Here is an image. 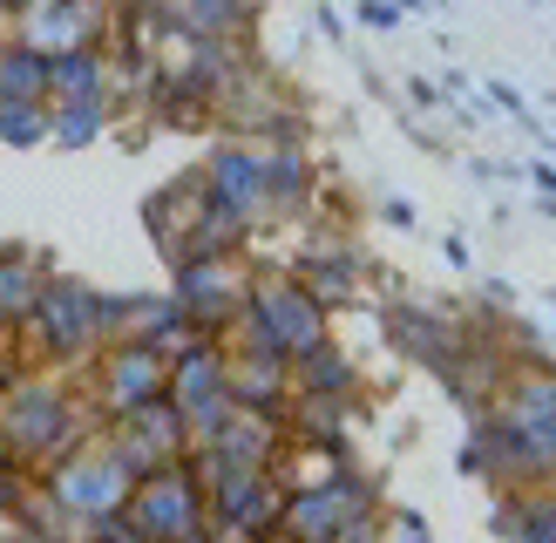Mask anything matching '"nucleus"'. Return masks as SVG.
<instances>
[{"instance_id":"nucleus-1","label":"nucleus","mask_w":556,"mask_h":543,"mask_svg":"<svg viewBox=\"0 0 556 543\" xmlns=\"http://www.w3.org/2000/svg\"><path fill=\"white\" fill-rule=\"evenodd\" d=\"M150 306V292H102L75 272H54L48 292L35 299V313L14 326V361L21 367H81L96 346L123 340L136 313Z\"/></svg>"},{"instance_id":"nucleus-2","label":"nucleus","mask_w":556,"mask_h":543,"mask_svg":"<svg viewBox=\"0 0 556 543\" xmlns=\"http://www.w3.org/2000/svg\"><path fill=\"white\" fill-rule=\"evenodd\" d=\"M96 428L102 421L68 367H14L0 380V449L21 455L35 476L48 462H62L68 449H81Z\"/></svg>"},{"instance_id":"nucleus-3","label":"nucleus","mask_w":556,"mask_h":543,"mask_svg":"<svg viewBox=\"0 0 556 543\" xmlns=\"http://www.w3.org/2000/svg\"><path fill=\"white\" fill-rule=\"evenodd\" d=\"M332 340V313L305 292L292 272H252L244 313L231 319L225 346H252V353H278V361H305L313 346Z\"/></svg>"},{"instance_id":"nucleus-4","label":"nucleus","mask_w":556,"mask_h":543,"mask_svg":"<svg viewBox=\"0 0 556 543\" xmlns=\"http://www.w3.org/2000/svg\"><path fill=\"white\" fill-rule=\"evenodd\" d=\"M48 496H54V509L62 516H75L81 530L96 523V516H109V509H123L129 503V489H136V469L102 442V428L89 434L81 449H68L62 462H48V469L35 476Z\"/></svg>"},{"instance_id":"nucleus-5","label":"nucleus","mask_w":556,"mask_h":543,"mask_svg":"<svg viewBox=\"0 0 556 543\" xmlns=\"http://www.w3.org/2000/svg\"><path fill=\"white\" fill-rule=\"evenodd\" d=\"M75 380H81V394H89L96 421H123L129 407L170 394V353H156V346H143V340L123 333V340L96 346L89 361L75 367Z\"/></svg>"},{"instance_id":"nucleus-6","label":"nucleus","mask_w":556,"mask_h":543,"mask_svg":"<svg viewBox=\"0 0 556 543\" xmlns=\"http://www.w3.org/2000/svg\"><path fill=\"white\" fill-rule=\"evenodd\" d=\"M489 407L516 428L536 482H556V361H509Z\"/></svg>"},{"instance_id":"nucleus-7","label":"nucleus","mask_w":556,"mask_h":543,"mask_svg":"<svg viewBox=\"0 0 556 543\" xmlns=\"http://www.w3.org/2000/svg\"><path fill=\"white\" fill-rule=\"evenodd\" d=\"M129 523L143 530L150 543H190V536H204V530H217L211 523V503H204V482H198V462H163V469H150V476H136V489H129Z\"/></svg>"},{"instance_id":"nucleus-8","label":"nucleus","mask_w":556,"mask_h":543,"mask_svg":"<svg viewBox=\"0 0 556 543\" xmlns=\"http://www.w3.org/2000/svg\"><path fill=\"white\" fill-rule=\"evenodd\" d=\"M170 401H177V415L190 428V442H204V434L231 415V346L217 340V333H198L190 346L170 353Z\"/></svg>"},{"instance_id":"nucleus-9","label":"nucleus","mask_w":556,"mask_h":543,"mask_svg":"<svg viewBox=\"0 0 556 543\" xmlns=\"http://www.w3.org/2000/svg\"><path fill=\"white\" fill-rule=\"evenodd\" d=\"M204 190L217 204H225L244 231H271L278 217H271V190H265V143H244V136H217V143L204 150Z\"/></svg>"},{"instance_id":"nucleus-10","label":"nucleus","mask_w":556,"mask_h":543,"mask_svg":"<svg viewBox=\"0 0 556 543\" xmlns=\"http://www.w3.org/2000/svg\"><path fill=\"white\" fill-rule=\"evenodd\" d=\"M380 319H387V346H394L401 361L428 367L434 380H448V374L468 361V353H476V340H468V326H462L455 313L428 306V299H394V306H387Z\"/></svg>"},{"instance_id":"nucleus-11","label":"nucleus","mask_w":556,"mask_h":543,"mask_svg":"<svg viewBox=\"0 0 556 543\" xmlns=\"http://www.w3.org/2000/svg\"><path fill=\"white\" fill-rule=\"evenodd\" d=\"M244 292H252V272L244 258H177L170 265V299L190 313L198 333H231V319L244 313Z\"/></svg>"},{"instance_id":"nucleus-12","label":"nucleus","mask_w":556,"mask_h":543,"mask_svg":"<svg viewBox=\"0 0 556 543\" xmlns=\"http://www.w3.org/2000/svg\"><path fill=\"white\" fill-rule=\"evenodd\" d=\"M102 442L116 449L136 476H150V469H163V462H184L190 449V428H184V415H177V401L170 394H156V401H143V407H129L123 421H102Z\"/></svg>"},{"instance_id":"nucleus-13","label":"nucleus","mask_w":556,"mask_h":543,"mask_svg":"<svg viewBox=\"0 0 556 543\" xmlns=\"http://www.w3.org/2000/svg\"><path fill=\"white\" fill-rule=\"evenodd\" d=\"M116 8L123 0H35L14 27H21V41H35L41 54H54V48H109L116 41Z\"/></svg>"},{"instance_id":"nucleus-14","label":"nucleus","mask_w":556,"mask_h":543,"mask_svg":"<svg viewBox=\"0 0 556 543\" xmlns=\"http://www.w3.org/2000/svg\"><path fill=\"white\" fill-rule=\"evenodd\" d=\"M198 449L217 455V462H238V469H278L286 449H292V421L286 415H265V407H231V415L217 421Z\"/></svg>"},{"instance_id":"nucleus-15","label":"nucleus","mask_w":556,"mask_h":543,"mask_svg":"<svg viewBox=\"0 0 556 543\" xmlns=\"http://www.w3.org/2000/svg\"><path fill=\"white\" fill-rule=\"evenodd\" d=\"M367 272L374 265L359 258L346 238H313V252L292 265V279L313 292L326 313H340V306H353V299H367Z\"/></svg>"},{"instance_id":"nucleus-16","label":"nucleus","mask_w":556,"mask_h":543,"mask_svg":"<svg viewBox=\"0 0 556 543\" xmlns=\"http://www.w3.org/2000/svg\"><path fill=\"white\" fill-rule=\"evenodd\" d=\"M204 198H211V190H204V171L190 163L184 177H170V184H163L156 198L143 204V217H150V238H156V252L170 258V265L184 258V244H190V225L204 217Z\"/></svg>"},{"instance_id":"nucleus-17","label":"nucleus","mask_w":556,"mask_h":543,"mask_svg":"<svg viewBox=\"0 0 556 543\" xmlns=\"http://www.w3.org/2000/svg\"><path fill=\"white\" fill-rule=\"evenodd\" d=\"M163 35L190 41H244L252 35V0H156Z\"/></svg>"},{"instance_id":"nucleus-18","label":"nucleus","mask_w":556,"mask_h":543,"mask_svg":"<svg viewBox=\"0 0 556 543\" xmlns=\"http://www.w3.org/2000/svg\"><path fill=\"white\" fill-rule=\"evenodd\" d=\"M231 401L238 407H265V415H292V361L231 346Z\"/></svg>"},{"instance_id":"nucleus-19","label":"nucleus","mask_w":556,"mask_h":543,"mask_svg":"<svg viewBox=\"0 0 556 543\" xmlns=\"http://www.w3.org/2000/svg\"><path fill=\"white\" fill-rule=\"evenodd\" d=\"M265 190H271V217H278V225H292V217L313 211L319 163L305 156L299 143H265Z\"/></svg>"},{"instance_id":"nucleus-20","label":"nucleus","mask_w":556,"mask_h":543,"mask_svg":"<svg viewBox=\"0 0 556 543\" xmlns=\"http://www.w3.org/2000/svg\"><path fill=\"white\" fill-rule=\"evenodd\" d=\"M75 96H116V54L109 48H54L48 54V102H75Z\"/></svg>"},{"instance_id":"nucleus-21","label":"nucleus","mask_w":556,"mask_h":543,"mask_svg":"<svg viewBox=\"0 0 556 543\" xmlns=\"http://www.w3.org/2000/svg\"><path fill=\"white\" fill-rule=\"evenodd\" d=\"M292 401H359V361L340 340L313 346L305 361H292Z\"/></svg>"},{"instance_id":"nucleus-22","label":"nucleus","mask_w":556,"mask_h":543,"mask_svg":"<svg viewBox=\"0 0 556 543\" xmlns=\"http://www.w3.org/2000/svg\"><path fill=\"white\" fill-rule=\"evenodd\" d=\"M489 523L503 543H556V482L503 489V503H495Z\"/></svg>"},{"instance_id":"nucleus-23","label":"nucleus","mask_w":556,"mask_h":543,"mask_svg":"<svg viewBox=\"0 0 556 543\" xmlns=\"http://www.w3.org/2000/svg\"><path fill=\"white\" fill-rule=\"evenodd\" d=\"M48 279H54V258L35 252V244H14V252L0 258V319L21 326L27 313H35V299L48 292Z\"/></svg>"},{"instance_id":"nucleus-24","label":"nucleus","mask_w":556,"mask_h":543,"mask_svg":"<svg viewBox=\"0 0 556 543\" xmlns=\"http://www.w3.org/2000/svg\"><path fill=\"white\" fill-rule=\"evenodd\" d=\"M54 109V143L62 150H89L109 136V123H116V96H75V102H48Z\"/></svg>"},{"instance_id":"nucleus-25","label":"nucleus","mask_w":556,"mask_h":543,"mask_svg":"<svg viewBox=\"0 0 556 543\" xmlns=\"http://www.w3.org/2000/svg\"><path fill=\"white\" fill-rule=\"evenodd\" d=\"M0 102H48V54L35 41H0Z\"/></svg>"},{"instance_id":"nucleus-26","label":"nucleus","mask_w":556,"mask_h":543,"mask_svg":"<svg viewBox=\"0 0 556 543\" xmlns=\"http://www.w3.org/2000/svg\"><path fill=\"white\" fill-rule=\"evenodd\" d=\"M129 340H143V346H156V353H177V346H190L198 340V326H190V313L177 306L170 292H150V306L136 313V326H129Z\"/></svg>"},{"instance_id":"nucleus-27","label":"nucleus","mask_w":556,"mask_h":543,"mask_svg":"<svg viewBox=\"0 0 556 543\" xmlns=\"http://www.w3.org/2000/svg\"><path fill=\"white\" fill-rule=\"evenodd\" d=\"M0 143L8 150H48L54 143V109L48 102H0Z\"/></svg>"},{"instance_id":"nucleus-28","label":"nucleus","mask_w":556,"mask_h":543,"mask_svg":"<svg viewBox=\"0 0 556 543\" xmlns=\"http://www.w3.org/2000/svg\"><path fill=\"white\" fill-rule=\"evenodd\" d=\"M380 543H434V530H428L421 509H407V503L387 509V503H380Z\"/></svg>"},{"instance_id":"nucleus-29","label":"nucleus","mask_w":556,"mask_h":543,"mask_svg":"<svg viewBox=\"0 0 556 543\" xmlns=\"http://www.w3.org/2000/svg\"><path fill=\"white\" fill-rule=\"evenodd\" d=\"M27 489H35V469H27L21 455H8V449H0V516H14Z\"/></svg>"},{"instance_id":"nucleus-30","label":"nucleus","mask_w":556,"mask_h":543,"mask_svg":"<svg viewBox=\"0 0 556 543\" xmlns=\"http://www.w3.org/2000/svg\"><path fill=\"white\" fill-rule=\"evenodd\" d=\"M353 21L367 27V35H394V27H401V0H353Z\"/></svg>"},{"instance_id":"nucleus-31","label":"nucleus","mask_w":556,"mask_h":543,"mask_svg":"<svg viewBox=\"0 0 556 543\" xmlns=\"http://www.w3.org/2000/svg\"><path fill=\"white\" fill-rule=\"evenodd\" d=\"M407 102L428 109V116H448V89H441V81H428V75H407Z\"/></svg>"},{"instance_id":"nucleus-32","label":"nucleus","mask_w":556,"mask_h":543,"mask_svg":"<svg viewBox=\"0 0 556 543\" xmlns=\"http://www.w3.org/2000/svg\"><path fill=\"white\" fill-rule=\"evenodd\" d=\"M374 211H380V225H394V231H414V204H407V198H380Z\"/></svg>"},{"instance_id":"nucleus-33","label":"nucleus","mask_w":556,"mask_h":543,"mask_svg":"<svg viewBox=\"0 0 556 543\" xmlns=\"http://www.w3.org/2000/svg\"><path fill=\"white\" fill-rule=\"evenodd\" d=\"M313 27H319L326 41H346V21L332 14V0H313Z\"/></svg>"},{"instance_id":"nucleus-34","label":"nucleus","mask_w":556,"mask_h":543,"mask_svg":"<svg viewBox=\"0 0 556 543\" xmlns=\"http://www.w3.org/2000/svg\"><path fill=\"white\" fill-rule=\"evenodd\" d=\"M468 177H482V184H503V177H516V163H495V156H476V163H468Z\"/></svg>"},{"instance_id":"nucleus-35","label":"nucleus","mask_w":556,"mask_h":543,"mask_svg":"<svg viewBox=\"0 0 556 543\" xmlns=\"http://www.w3.org/2000/svg\"><path fill=\"white\" fill-rule=\"evenodd\" d=\"M441 258H448L455 272H476V258H468V238H441Z\"/></svg>"},{"instance_id":"nucleus-36","label":"nucleus","mask_w":556,"mask_h":543,"mask_svg":"<svg viewBox=\"0 0 556 543\" xmlns=\"http://www.w3.org/2000/svg\"><path fill=\"white\" fill-rule=\"evenodd\" d=\"M482 299L503 313V306H516V286H509V279H482Z\"/></svg>"},{"instance_id":"nucleus-37","label":"nucleus","mask_w":556,"mask_h":543,"mask_svg":"<svg viewBox=\"0 0 556 543\" xmlns=\"http://www.w3.org/2000/svg\"><path fill=\"white\" fill-rule=\"evenodd\" d=\"M522 177H530L543 198H556V163H522Z\"/></svg>"},{"instance_id":"nucleus-38","label":"nucleus","mask_w":556,"mask_h":543,"mask_svg":"<svg viewBox=\"0 0 556 543\" xmlns=\"http://www.w3.org/2000/svg\"><path fill=\"white\" fill-rule=\"evenodd\" d=\"M332 543H380V516H367V523H353V530H340Z\"/></svg>"},{"instance_id":"nucleus-39","label":"nucleus","mask_w":556,"mask_h":543,"mask_svg":"<svg viewBox=\"0 0 556 543\" xmlns=\"http://www.w3.org/2000/svg\"><path fill=\"white\" fill-rule=\"evenodd\" d=\"M27 8H35V0H0V21H21Z\"/></svg>"},{"instance_id":"nucleus-40","label":"nucleus","mask_w":556,"mask_h":543,"mask_svg":"<svg viewBox=\"0 0 556 543\" xmlns=\"http://www.w3.org/2000/svg\"><path fill=\"white\" fill-rule=\"evenodd\" d=\"M8 252H14V238H0V258H8Z\"/></svg>"},{"instance_id":"nucleus-41","label":"nucleus","mask_w":556,"mask_h":543,"mask_svg":"<svg viewBox=\"0 0 556 543\" xmlns=\"http://www.w3.org/2000/svg\"><path fill=\"white\" fill-rule=\"evenodd\" d=\"M543 299H549V306H556V292H543Z\"/></svg>"},{"instance_id":"nucleus-42","label":"nucleus","mask_w":556,"mask_h":543,"mask_svg":"<svg viewBox=\"0 0 556 543\" xmlns=\"http://www.w3.org/2000/svg\"><path fill=\"white\" fill-rule=\"evenodd\" d=\"M536 8H549V0H536Z\"/></svg>"}]
</instances>
